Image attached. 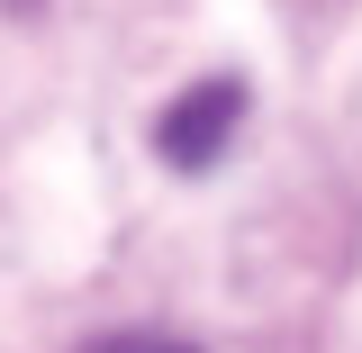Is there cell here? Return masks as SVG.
<instances>
[{"label": "cell", "instance_id": "7a4b0ae2", "mask_svg": "<svg viewBox=\"0 0 362 353\" xmlns=\"http://www.w3.org/2000/svg\"><path fill=\"white\" fill-rule=\"evenodd\" d=\"M82 353H190L181 335H100V345H82Z\"/></svg>", "mask_w": 362, "mask_h": 353}, {"label": "cell", "instance_id": "6da1fadb", "mask_svg": "<svg viewBox=\"0 0 362 353\" xmlns=\"http://www.w3.org/2000/svg\"><path fill=\"white\" fill-rule=\"evenodd\" d=\"M235 109H245V91H235V82H199L173 118H163V154H173L181 173H199V163L218 154V136L235 127Z\"/></svg>", "mask_w": 362, "mask_h": 353}]
</instances>
